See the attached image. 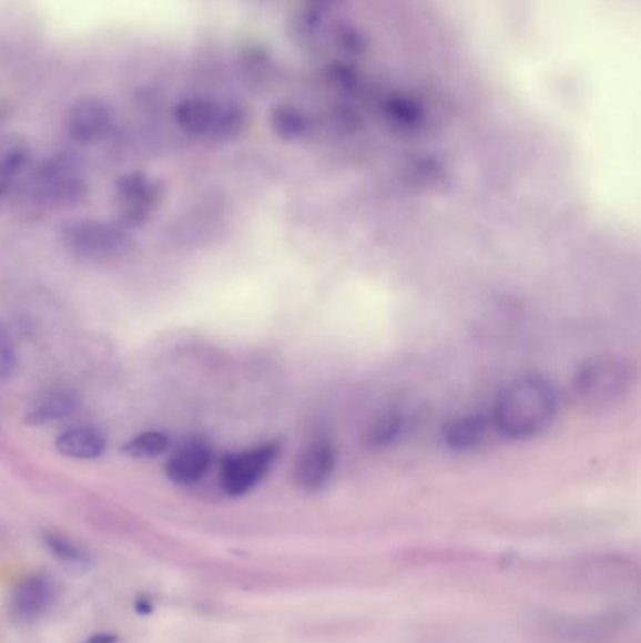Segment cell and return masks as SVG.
Here are the masks:
<instances>
[{"label": "cell", "instance_id": "cell-20", "mask_svg": "<svg viewBox=\"0 0 641 643\" xmlns=\"http://www.w3.org/2000/svg\"><path fill=\"white\" fill-rule=\"evenodd\" d=\"M118 637L112 636V634H96V636L91 637L89 642L85 643H115Z\"/></svg>", "mask_w": 641, "mask_h": 643}, {"label": "cell", "instance_id": "cell-10", "mask_svg": "<svg viewBox=\"0 0 641 643\" xmlns=\"http://www.w3.org/2000/svg\"><path fill=\"white\" fill-rule=\"evenodd\" d=\"M213 465V450L204 440H189L167 459L166 472L170 480L180 486L200 482Z\"/></svg>", "mask_w": 641, "mask_h": 643}, {"label": "cell", "instance_id": "cell-17", "mask_svg": "<svg viewBox=\"0 0 641 643\" xmlns=\"http://www.w3.org/2000/svg\"><path fill=\"white\" fill-rule=\"evenodd\" d=\"M386 115L389 121H394L397 126L403 129H418L419 124L424 123V110L421 105L413 99H405V96H395L386 104Z\"/></svg>", "mask_w": 641, "mask_h": 643}, {"label": "cell", "instance_id": "cell-3", "mask_svg": "<svg viewBox=\"0 0 641 643\" xmlns=\"http://www.w3.org/2000/svg\"><path fill=\"white\" fill-rule=\"evenodd\" d=\"M634 367L619 356L589 359L572 378L576 401L587 409H610L634 386Z\"/></svg>", "mask_w": 641, "mask_h": 643}, {"label": "cell", "instance_id": "cell-2", "mask_svg": "<svg viewBox=\"0 0 641 643\" xmlns=\"http://www.w3.org/2000/svg\"><path fill=\"white\" fill-rule=\"evenodd\" d=\"M173 119L186 136L205 142H228L247 126V112L237 102L213 96L181 100Z\"/></svg>", "mask_w": 641, "mask_h": 643}, {"label": "cell", "instance_id": "cell-7", "mask_svg": "<svg viewBox=\"0 0 641 643\" xmlns=\"http://www.w3.org/2000/svg\"><path fill=\"white\" fill-rule=\"evenodd\" d=\"M161 186L142 172H132L118 181L115 202L119 207V224L124 228H136L147 221L154 207L161 204Z\"/></svg>", "mask_w": 641, "mask_h": 643}, {"label": "cell", "instance_id": "cell-15", "mask_svg": "<svg viewBox=\"0 0 641 643\" xmlns=\"http://www.w3.org/2000/svg\"><path fill=\"white\" fill-rule=\"evenodd\" d=\"M75 409H78V402L74 397L67 394H50V396L40 397L32 405L26 420L31 426H50V423L67 420L74 415Z\"/></svg>", "mask_w": 641, "mask_h": 643}, {"label": "cell", "instance_id": "cell-16", "mask_svg": "<svg viewBox=\"0 0 641 643\" xmlns=\"http://www.w3.org/2000/svg\"><path fill=\"white\" fill-rule=\"evenodd\" d=\"M170 450V437L162 431H143L123 446V452L134 459L161 458Z\"/></svg>", "mask_w": 641, "mask_h": 643}, {"label": "cell", "instance_id": "cell-14", "mask_svg": "<svg viewBox=\"0 0 641 643\" xmlns=\"http://www.w3.org/2000/svg\"><path fill=\"white\" fill-rule=\"evenodd\" d=\"M272 126L278 137L286 142H299L313 131L311 115L297 105H277L272 113Z\"/></svg>", "mask_w": 641, "mask_h": 643}, {"label": "cell", "instance_id": "cell-13", "mask_svg": "<svg viewBox=\"0 0 641 643\" xmlns=\"http://www.w3.org/2000/svg\"><path fill=\"white\" fill-rule=\"evenodd\" d=\"M489 423L484 416L465 415L445 427L446 445L457 452L475 450L488 437Z\"/></svg>", "mask_w": 641, "mask_h": 643}, {"label": "cell", "instance_id": "cell-9", "mask_svg": "<svg viewBox=\"0 0 641 643\" xmlns=\"http://www.w3.org/2000/svg\"><path fill=\"white\" fill-rule=\"evenodd\" d=\"M337 465L335 446L324 437L313 439L303 448L294 465V480L305 491H318L334 477Z\"/></svg>", "mask_w": 641, "mask_h": 643}, {"label": "cell", "instance_id": "cell-19", "mask_svg": "<svg viewBox=\"0 0 641 643\" xmlns=\"http://www.w3.org/2000/svg\"><path fill=\"white\" fill-rule=\"evenodd\" d=\"M16 369V348L12 335L0 324V380L10 377Z\"/></svg>", "mask_w": 641, "mask_h": 643}, {"label": "cell", "instance_id": "cell-6", "mask_svg": "<svg viewBox=\"0 0 641 643\" xmlns=\"http://www.w3.org/2000/svg\"><path fill=\"white\" fill-rule=\"evenodd\" d=\"M278 453H281L278 445L267 442L226 456L221 467V483L224 491L232 497L247 496L248 491H253L267 477V472L277 461Z\"/></svg>", "mask_w": 641, "mask_h": 643}, {"label": "cell", "instance_id": "cell-5", "mask_svg": "<svg viewBox=\"0 0 641 643\" xmlns=\"http://www.w3.org/2000/svg\"><path fill=\"white\" fill-rule=\"evenodd\" d=\"M31 192L45 204H74L85 194L80 162L70 155L51 156L32 175Z\"/></svg>", "mask_w": 641, "mask_h": 643}, {"label": "cell", "instance_id": "cell-1", "mask_svg": "<svg viewBox=\"0 0 641 643\" xmlns=\"http://www.w3.org/2000/svg\"><path fill=\"white\" fill-rule=\"evenodd\" d=\"M561 409L556 386L540 377H525L508 384L495 402L494 426L513 442L542 437Z\"/></svg>", "mask_w": 641, "mask_h": 643}, {"label": "cell", "instance_id": "cell-4", "mask_svg": "<svg viewBox=\"0 0 641 643\" xmlns=\"http://www.w3.org/2000/svg\"><path fill=\"white\" fill-rule=\"evenodd\" d=\"M62 247L78 261L105 264L124 258L132 251V235L119 223L81 218L61 229Z\"/></svg>", "mask_w": 641, "mask_h": 643}, {"label": "cell", "instance_id": "cell-12", "mask_svg": "<svg viewBox=\"0 0 641 643\" xmlns=\"http://www.w3.org/2000/svg\"><path fill=\"white\" fill-rule=\"evenodd\" d=\"M55 446L57 452L64 458L91 461L104 453L105 439L93 427H72L57 437Z\"/></svg>", "mask_w": 641, "mask_h": 643}, {"label": "cell", "instance_id": "cell-18", "mask_svg": "<svg viewBox=\"0 0 641 643\" xmlns=\"http://www.w3.org/2000/svg\"><path fill=\"white\" fill-rule=\"evenodd\" d=\"M45 545L50 548L55 557L62 559V561H72V563H80L85 559V555L81 553L80 548L72 542V540L67 539V537H61V534H45Z\"/></svg>", "mask_w": 641, "mask_h": 643}, {"label": "cell", "instance_id": "cell-11", "mask_svg": "<svg viewBox=\"0 0 641 643\" xmlns=\"http://www.w3.org/2000/svg\"><path fill=\"white\" fill-rule=\"evenodd\" d=\"M53 600H55V589L50 580L43 575H29L13 591L10 606L16 618L32 621L48 612Z\"/></svg>", "mask_w": 641, "mask_h": 643}, {"label": "cell", "instance_id": "cell-8", "mask_svg": "<svg viewBox=\"0 0 641 643\" xmlns=\"http://www.w3.org/2000/svg\"><path fill=\"white\" fill-rule=\"evenodd\" d=\"M113 123L112 105L99 96H83L67 113V134L78 145H93L110 134Z\"/></svg>", "mask_w": 641, "mask_h": 643}]
</instances>
